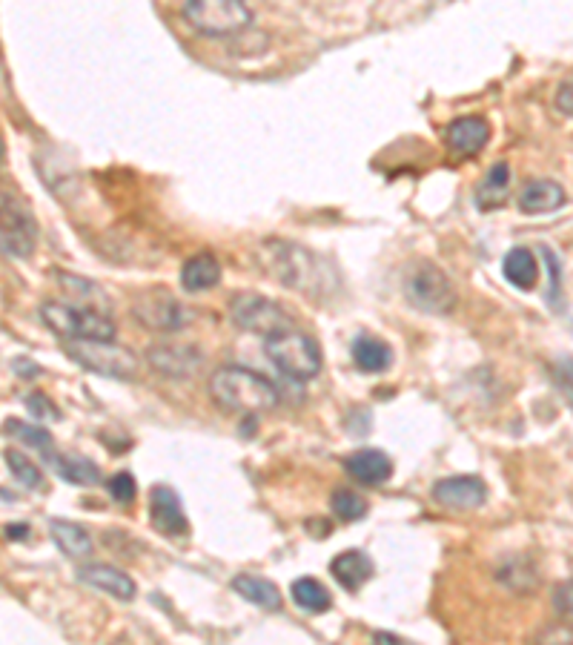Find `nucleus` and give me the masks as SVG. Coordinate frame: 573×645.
I'll list each match as a JSON object with an SVG mask.
<instances>
[{"label":"nucleus","mask_w":573,"mask_h":645,"mask_svg":"<svg viewBox=\"0 0 573 645\" xmlns=\"http://www.w3.org/2000/svg\"><path fill=\"white\" fill-rule=\"evenodd\" d=\"M210 393L218 408L238 413V416L270 413L278 405L276 385L250 367H218L210 376Z\"/></svg>","instance_id":"nucleus-1"},{"label":"nucleus","mask_w":573,"mask_h":645,"mask_svg":"<svg viewBox=\"0 0 573 645\" xmlns=\"http://www.w3.org/2000/svg\"><path fill=\"white\" fill-rule=\"evenodd\" d=\"M41 319L52 333L64 336L66 342L115 339V322L95 307H78L69 301L52 299L41 304Z\"/></svg>","instance_id":"nucleus-2"},{"label":"nucleus","mask_w":573,"mask_h":645,"mask_svg":"<svg viewBox=\"0 0 573 645\" xmlns=\"http://www.w3.org/2000/svg\"><path fill=\"white\" fill-rule=\"evenodd\" d=\"M38 247V221L29 201L15 190L0 187V253L6 258H29Z\"/></svg>","instance_id":"nucleus-3"},{"label":"nucleus","mask_w":573,"mask_h":645,"mask_svg":"<svg viewBox=\"0 0 573 645\" xmlns=\"http://www.w3.org/2000/svg\"><path fill=\"white\" fill-rule=\"evenodd\" d=\"M267 359L293 382H307L316 379L321 370V350L307 333H301L296 327L281 330L276 336H267Z\"/></svg>","instance_id":"nucleus-4"},{"label":"nucleus","mask_w":573,"mask_h":645,"mask_svg":"<svg viewBox=\"0 0 573 645\" xmlns=\"http://www.w3.org/2000/svg\"><path fill=\"white\" fill-rule=\"evenodd\" d=\"M184 21L207 38H230L253 23V12L244 0H187Z\"/></svg>","instance_id":"nucleus-5"},{"label":"nucleus","mask_w":573,"mask_h":645,"mask_svg":"<svg viewBox=\"0 0 573 645\" xmlns=\"http://www.w3.org/2000/svg\"><path fill=\"white\" fill-rule=\"evenodd\" d=\"M66 353L86 370L109 379H132L138 373L135 353L115 344V339H81L66 344Z\"/></svg>","instance_id":"nucleus-6"},{"label":"nucleus","mask_w":573,"mask_h":645,"mask_svg":"<svg viewBox=\"0 0 573 645\" xmlns=\"http://www.w3.org/2000/svg\"><path fill=\"white\" fill-rule=\"evenodd\" d=\"M404 293L407 301L425 313H450L456 307V290L445 276L442 267L422 261L410 270V276L404 281Z\"/></svg>","instance_id":"nucleus-7"},{"label":"nucleus","mask_w":573,"mask_h":645,"mask_svg":"<svg viewBox=\"0 0 573 645\" xmlns=\"http://www.w3.org/2000/svg\"><path fill=\"white\" fill-rule=\"evenodd\" d=\"M230 319H233L235 327L255 333V336H264V339L293 327L287 310L281 304H276L273 299H264V296H255V293L235 296L233 304H230Z\"/></svg>","instance_id":"nucleus-8"},{"label":"nucleus","mask_w":573,"mask_h":645,"mask_svg":"<svg viewBox=\"0 0 573 645\" xmlns=\"http://www.w3.org/2000/svg\"><path fill=\"white\" fill-rule=\"evenodd\" d=\"M132 316L144 327L158 330V333H178V330L190 327L192 322L190 310L175 296H170L167 290H152V293L138 296L132 304Z\"/></svg>","instance_id":"nucleus-9"},{"label":"nucleus","mask_w":573,"mask_h":645,"mask_svg":"<svg viewBox=\"0 0 573 645\" xmlns=\"http://www.w3.org/2000/svg\"><path fill=\"white\" fill-rule=\"evenodd\" d=\"M267 261H270V270L276 273V279L281 284H290V287H301V290H310V276H313V256L307 250H301L296 244H284V241H270L264 247Z\"/></svg>","instance_id":"nucleus-10"},{"label":"nucleus","mask_w":573,"mask_h":645,"mask_svg":"<svg viewBox=\"0 0 573 645\" xmlns=\"http://www.w3.org/2000/svg\"><path fill=\"white\" fill-rule=\"evenodd\" d=\"M149 522L155 531L164 537H187L190 534V519L184 514L181 496L170 485H155L149 494Z\"/></svg>","instance_id":"nucleus-11"},{"label":"nucleus","mask_w":573,"mask_h":645,"mask_svg":"<svg viewBox=\"0 0 573 645\" xmlns=\"http://www.w3.org/2000/svg\"><path fill=\"white\" fill-rule=\"evenodd\" d=\"M433 499L450 511H473L488 499V488L479 476H447L433 485Z\"/></svg>","instance_id":"nucleus-12"},{"label":"nucleus","mask_w":573,"mask_h":645,"mask_svg":"<svg viewBox=\"0 0 573 645\" xmlns=\"http://www.w3.org/2000/svg\"><path fill=\"white\" fill-rule=\"evenodd\" d=\"M147 359L161 376H170V379H190L201 367V353L187 344H158L149 350Z\"/></svg>","instance_id":"nucleus-13"},{"label":"nucleus","mask_w":573,"mask_h":645,"mask_svg":"<svg viewBox=\"0 0 573 645\" xmlns=\"http://www.w3.org/2000/svg\"><path fill=\"white\" fill-rule=\"evenodd\" d=\"M78 580L92 585L95 591H104V594H109V597H115V600L121 602L135 600V594H138L135 580L129 577L127 571L112 568V565H81V568H78Z\"/></svg>","instance_id":"nucleus-14"},{"label":"nucleus","mask_w":573,"mask_h":645,"mask_svg":"<svg viewBox=\"0 0 573 645\" xmlns=\"http://www.w3.org/2000/svg\"><path fill=\"white\" fill-rule=\"evenodd\" d=\"M445 141L456 155H479L488 147L490 141V124L479 115H465L456 118L445 132Z\"/></svg>","instance_id":"nucleus-15"},{"label":"nucleus","mask_w":573,"mask_h":645,"mask_svg":"<svg viewBox=\"0 0 573 645\" xmlns=\"http://www.w3.org/2000/svg\"><path fill=\"white\" fill-rule=\"evenodd\" d=\"M344 468L347 473L367 485V488H376V485H384L390 476H393V462L390 456L379 448H364V451H356L353 456L344 459Z\"/></svg>","instance_id":"nucleus-16"},{"label":"nucleus","mask_w":573,"mask_h":645,"mask_svg":"<svg viewBox=\"0 0 573 645\" xmlns=\"http://www.w3.org/2000/svg\"><path fill=\"white\" fill-rule=\"evenodd\" d=\"M565 204V190L551 181V178H539L525 184V190L519 193V207L525 215H548L556 213Z\"/></svg>","instance_id":"nucleus-17"},{"label":"nucleus","mask_w":573,"mask_h":645,"mask_svg":"<svg viewBox=\"0 0 573 645\" xmlns=\"http://www.w3.org/2000/svg\"><path fill=\"white\" fill-rule=\"evenodd\" d=\"M330 571H333V577L344 591H359L361 585L373 577L376 568H373V559L367 557L364 551L350 548V551H341L339 557L330 562Z\"/></svg>","instance_id":"nucleus-18"},{"label":"nucleus","mask_w":573,"mask_h":645,"mask_svg":"<svg viewBox=\"0 0 573 645\" xmlns=\"http://www.w3.org/2000/svg\"><path fill=\"white\" fill-rule=\"evenodd\" d=\"M218 281H221V264H218V258L213 253H195L181 267V287L187 293L213 290Z\"/></svg>","instance_id":"nucleus-19"},{"label":"nucleus","mask_w":573,"mask_h":645,"mask_svg":"<svg viewBox=\"0 0 573 645\" xmlns=\"http://www.w3.org/2000/svg\"><path fill=\"white\" fill-rule=\"evenodd\" d=\"M235 594H241L247 602H253L258 608H264V611H278L281 608V591H278V585H273L270 580H264V577H255V574H241V577H235L233 580Z\"/></svg>","instance_id":"nucleus-20"},{"label":"nucleus","mask_w":573,"mask_h":645,"mask_svg":"<svg viewBox=\"0 0 573 645\" xmlns=\"http://www.w3.org/2000/svg\"><path fill=\"white\" fill-rule=\"evenodd\" d=\"M49 534L55 539V545L64 551L66 557L81 559L92 554V537L86 534V528L66 522V519H52L49 522Z\"/></svg>","instance_id":"nucleus-21"},{"label":"nucleus","mask_w":573,"mask_h":645,"mask_svg":"<svg viewBox=\"0 0 573 645\" xmlns=\"http://www.w3.org/2000/svg\"><path fill=\"white\" fill-rule=\"evenodd\" d=\"M502 273L505 279L519 287V290H531L536 279H539V264H536V256H533L528 247H513L505 261H502Z\"/></svg>","instance_id":"nucleus-22"},{"label":"nucleus","mask_w":573,"mask_h":645,"mask_svg":"<svg viewBox=\"0 0 573 645\" xmlns=\"http://www.w3.org/2000/svg\"><path fill=\"white\" fill-rule=\"evenodd\" d=\"M353 362L364 373H384L387 367L393 365V350L382 339L361 336V339L353 342Z\"/></svg>","instance_id":"nucleus-23"},{"label":"nucleus","mask_w":573,"mask_h":645,"mask_svg":"<svg viewBox=\"0 0 573 645\" xmlns=\"http://www.w3.org/2000/svg\"><path fill=\"white\" fill-rule=\"evenodd\" d=\"M52 465H55V471L64 476L69 485H98L101 482V468L92 462V459H86V456H64V453H55V459H52Z\"/></svg>","instance_id":"nucleus-24"},{"label":"nucleus","mask_w":573,"mask_h":645,"mask_svg":"<svg viewBox=\"0 0 573 645\" xmlns=\"http://www.w3.org/2000/svg\"><path fill=\"white\" fill-rule=\"evenodd\" d=\"M290 597H293V602H296L301 611H310V614H324L333 605L330 591L319 580H313V577H301V580L293 582Z\"/></svg>","instance_id":"nucleus-25"},{"label":"nucleus","mask_w":573,"mask_h":645,"mask_svg":"<svg viewBox=\"0 0 573 645\" xmlns=\"http://www.w3.org/2000/svg\"><path fill=\"white\" fill-rule=\"evenodd\" d=\"M510 190V167L505 161H499V164H493V170L485 175V181L479 184V190H476V201H479V207L482 210H493V207H499L502 201H505V195Z\"/></svg>","instance_id":"nucleus-26"},{"label":"nucleus","mask_w":573,"mask_h":645,"mask_svg":"<svg viewBox=\"0 0 573 645\" xmlns=\"http://www.w3.org/2000/svg\"><path fill=\"white\" fill-rule=\"evenodd\" d=\"M3 428L9 430L15 439H21L23 445H29V448H35L38 453H43L46 459H55V453H52V436H49V430L35 428V425H29V422H21V419H9Z\"/></svg>","instance_id":"nucleus-27"},{"label":"nucleus","mask_w":573,"mask_h":645,"mask_svg":"<svg viewBox=\"0 0 573 645\" xmlns=\"http://www.w3.org/2000/svg\"><path fill=\"white\" fill-rule=\"evenodd\" d=\"M6 468L12 471V476L21 482L23 488H29V491H41L43 488L41 465H35L26 453L6 451Z\"/></svg>","instance_id":"nucleus-28"},{"label":"nucleus","mask_w":573,"mask_h":645,"mask_svg":"<svg viewBox=\"0 0 573 645\" xmlns=\"http://www.w3.org/2000/svg\"><path fill=\"white\" fill-rule=\"evenodd\" d=\"M330 508L341 522H356V519L367 514V502L356 491H347V488H341V491L330 496Z\"/></svg>","instance_id":"nucleus-29"},{"label":"nucleus","mask_w":573,"mask_h":645,"mask_svg":"<svg viewBox=\"0 0 573 645\" xmlns=\"http://www.w3.org/2000/svg\"><path fill=\"white\" fill-rule=\"evenodd\" d=\"M109 494H112V499L115 502H121V505H129L132 499H135V494H138V488H135V476L127 471L115 473L112 479L107 482Z\"/></svg>","instance_id":"nucleus-30"},{"label":"nucleus","mask_w":573,"mask_h":645,"mask_svg":"<svg viewBox=\"0 0 573 645\" xmlns=\"http://www.w3.org/2000/svg\"><path fill=\"white\" fill-rule=\"evenodd\" d=\"M553 379H556V385L562 387V393L573 402V359H562L559 365L553 367Z\"/></svg>","instance_id":"nucleus-31"},{"label":"nucleus","mask_w":573,"mask_h":645,"mask_svg":"<svg viewBox=\"0 0 573 645\" xmlns=\"http://www.w3.org/2000/svg\"><path fill=\"white\" fill-rule=\"evenodd\" d=\"M26 408L32 410L38 419H61V413H58V408L49 402V399H43V396H26Z\"/></svg>","instance_id":"nucleus-32"},{"label":"nucleus","mask_w":573,"mask_h":645,"mask_svg":"<svg viewBox=\"0 0 573 645\" xmlns=\"http://www.w3.org/2000/svg\"><path fill=\"white\" fill-rule=\"evenodd\" d=\"M553 605L562 614H573V582H562L553 588Z\"/></svg>","instance_id":"nucleus-33"},{"label":"nucleus","mask_w":573,"mask_h":645,"mask_svg":"<svg viewBox=\"0 0 573 645\" xmlns=\"http://www.w3.org/2000/svg\"><path fill=\"white\" fill-rule=\"evenodd\" d=\"M542 256L551 264V293H548V299L556 301V293H559V261H556V256H553L548 247H542Z\"/></svg>","instance_id":"nucleus-34"},{"label":"nucleus","mask_w":573,"mask_h":645,"mask_svg":"<svg viewBox=\"0 0 573 645\" xmlns=\"http://www.w3.org/2000/svg\"><path fill=\"white\" fill-rule=\"evenodd\" d=\"M556 107L562 109L565 115H573V81L559 86V95H556Z\"/></svg>","instance_id":"nucleus-35"},{"label":"nucleus","mask_w":573,"mask_h":645,"mask_svg":"<svg viewBox=\"0 0 573 645\" xmlns=\"http://www.w3.org/2000/svg\"><path fill=\"white\" fill-rule=\"evenodd\" d=\"M29 534V528L23 522H15V525H6V537L9 539H23Z\"/></svg>","instance_id":"nucleus-36"},{"label":"nucleus","mask_w":573,"mask_h":645,"mask_svg":"<svg viewBox=\"0 0 573 645\" xmlns=\"http://www.w3.org/2000/svg\"><path fill=\"white\" fill-rule=\"evenodd\" d=\"M18 362H21V365H23V359H18ZM26 367H38V365H32V362H26ZM18 373H21V376H38L41 370H23V367H18Z\"/></svg>","instance_id":"nucleus-37"},{"label":"nucleus","mask_w":573,"mask_h":645,"mask_svg":"<svg viewBox=\"0 0 573 645\" xmlns=\"http://www.w3.org/2000/svg\"><path fill=\"white\" fill-rule=\"evenodd\" d=\"M379 640H384V643H402L399 637H393V634H384V631H379V634H376V643H379Z\"/></svg>","instance_id":"nucleus-38"}]
</instances>
